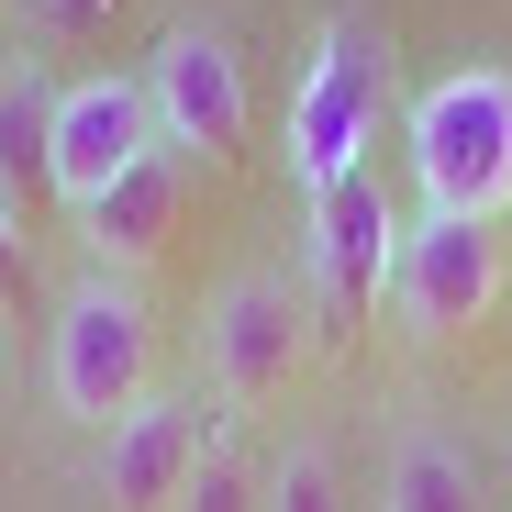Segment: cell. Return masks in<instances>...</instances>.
<instances>
[{"label":"cell","mask_w":512,"mask_h":512,"mask_svg":"<svg viewBox=\"0 0 512 512\" xmlns=\"http://www.w3.org/2000/svg\"><path fill=\"white\" fill-rule=\"evenodd\" d=\"M401 234H412V223L390 212L379 179L323 190V201H312V301H323L334 323H368L379 290L401 279Z\"/></svg>","instance_id":"ba28073f"},{"label":"cell","mask_w":512,"mask_h":512,"mask_svg":"<svg viewBox=\"0 0 512 512\" xmlns=\"http://www.w3.org/2000/svg\"><path fill=\"white\" fill-rule=\"evenodd\" d=\"M223 435V423H201V390H156L145 412L112 423V446H101V501L112 512H179L201 446Z\"/></svg>","instance_id":"9c48e42d"},{"label":"cell","mask_w":512,"mask_h":512,"mask_svg":"<svg viewBox=\"0 0 512 512\" xmlns=\"http://www.w3.org/2000/svg\"><path fill=\"white\" fill-rule=\"evenodd\" d=\"M423 212L501 223L512 212V67H446L401 123Z\"/></svg>","instance_id":"6da1fadb"},{"label":"cell","mask_w":512,"mask_h":512,"mask_svg":"<svg viewBox=\"0 0 512 512\" xmlns=\"http://www.w3.org/2000/svg\"><path fill=\"white\" fill-rule=\"evenodd\" d=\"M0 201H12L23 223L56 201V78L34 56L0 67Z\"/></svg>","instance_id":"8fae6325"},{"label":"cell","mask_w":512,"mask_h":512,"mask_svg":"<svg viewBox=\"0 0 512 512\" xmlns=\"http://www.w3.org/2000/svg\"><path fill=\"white\" fill-rule=\"evenodd\" d=\"M268 512H346V479H334V446L323 435H290L268 457Z\"/></svg>","instance_id":"5bb4252c"},{"label":"cell","mask_w":512,"mask_h":512,"mask_svg":"<svg viewBox=\"0 0 512 512\" xmlns=\"http://www.w3.org/2000/svg\"><path fill=\"white\" fill-rule=\"evenodd\" d=\"M390 301H401V323L423 334V346L490 323V301H501V234H490V223H457V212H423V223L401 234Z\"/></svg>","instance_id":"52a82bcc"},{"label":"cell","mask_w":512,"mask_h":512,"mask_svg":"<svg viewBox=\"0 0 512 512\" xmlns=\"http://www.w3.org/2000/svg\"><path fill=\"white\" fill-rule=\"evenodd\" d=\"M179 212H190V156H167V145H156V156L134 167V179H123L101 212H78V223H90L101 268H112V279H134V268H156V256H167Z\"/></svg>","instance_id":"30bf717a"},{"label":"cell","mask_w":512,"mask_h":512,"mask_svg":"<svg viewBox=\"0 0 512 512\" xmlns=\"http://www.w3.org/2000/svg\"><path fill=\"white\" fill-rule=\"evenodd\" d=\"M379 90H390V56L368 45V23L334 12L312 34V67H301V90H290V179L323 201V190H346L368 179V134H379Z\"/></svg>","instance_id":"3957f363"},{"label":"cell","mask_w":512,"mask_h":512,"mask_svg":"<svg viewBox=\"0 0 512 512\" xmlns=\"http://www.w3.org/2000/svg\"><path fill=\"white\" fill-rule=\"evenodd\" d=\"M179 512H268V468H256L234 435H212L201 468H190V490H179Z\"/></svg>","instance_id":"4fadbf2b"},{"label":"cell","mask_w":512,"mask_h":512,"mask_svg":"<svg viewBox=\"0 0 512 512\" xmlns=\"http://www.w3.org/2000/svg\"><path fill=\"white\" fill-rule=\"evenodd\" d=\"M45 390L67 423H112L156 401V323H145V290L134 279H78L56 301V334H45Z\"/></svg>","instance_id":"7a4b0ae2"},{"label":"cell","mask_w":512,"mask_h":512,"mask_svg":"<svg viewBox=\"0 0 512 512\" xmlns=\"http://www.w3.org/2000/svg\"><path fill=\"white\" fill-rule=\"evenodd\" d=\"M301 357H312V301H301L290 279L245 268V279L212 290V312H201V368H212V401H223V412H268V401L301 379Z\"/></svg>","instance_id":"277c9868"},{"label":"cell","mask_w":512,"mask_h":512,"mask_svg":"<svg viewBox=\"0 0 512 512\" xmlns=\"http://www.w3.org/2000/svg\"><path fill=\"white\" fill-rule=\"evenodd\" d=\"M145 78V112H156V145L190 156V167H223L245 145V56L223 23H179L156 34V56L134 67Z\"/></svg>","instance_id":"5b68a950"},{"label":"cell","mask_w":512,"mask_h":512,"mask_svg":"<svg viewBox=\"0 0 512 512\" xmlns=\"http://www.w3.org/2000/svg\"><path fill=\"white\" fill-rule=\"evenodd\" d=\"M379 512H479V468H468V446L435 435V423H412V435L390 446Z\"/></svg>","instance_id":"7c38bea8"},{"label":"cell","mask_w":512,"mask_h":512,"mask_svg":"<svg viewBox=\"0 0 512 512\" xmlns=\"http://www.w3.org/2000/svg\"><path fill=\"white\" fill-rule=\"evenodd\" d=\"M145 156H156L145 78H123V67H101V78H56V212H101Z\"/></svg>","instance_id":"8992f818"},{"label":"cell","mask_w":512,"mask_h":512,"mask_svg":"<svg viewBox=\"0 0 512 512\" xmlns=\"http://www.w3.org/2000/svg\"><path fill=\"white\" fill-rule=\"evenodd\" d=\"M123 0H23V34L34 45H101Z\"/></svg>","instance_id":"9a60e30c"},{"label":"cell","mask_w":512,"mask_h":512,"mask_svg":"<svg viewBox=\"0 0 512 512\" xmlns=\"http://www.w3.org/2000/svg\"><path fill=\"white\" fill-rule=\"evenodd\" d=\"M0 312H23V212L0 201Z\"/></svg>","instance_id":"2e32d148"}]
</instances>
